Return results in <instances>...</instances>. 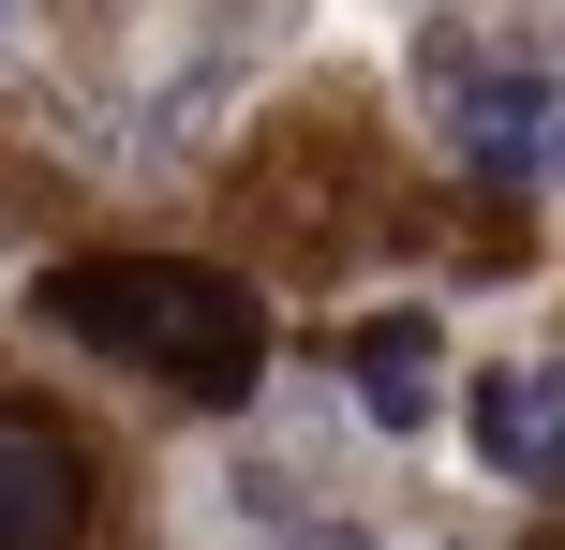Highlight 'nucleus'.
I'll return each instance as SVG.
<instances>
[{"instance_id":"nucleus-1","label":"nucleus","mask_w":565,"mask_h":550,"mask_svg":"<svg viewBox=\"0 0 565 550\" xmlns=\"http://www.w3.org/2000/svg\"><path fill=\"white\" fill-rule=\"evenodd\" d=\"M45 327L89 357H119V373L179 387V402H238V387L268 373V313L254 283H224V268L194 254H89L45 283Z\"/></svg>"},{"instance_id":"nucleus-2","label":"nucleus","mask_w":565,"mask_h":550,"mask_svg":"<svg viewBox=\"0 0 565 550\" xmlns=\"http://www.w3.org/2000/svg\"><path fill=\"white\" fill-rule=\"evenodd\" d=\"M89 536V462L60 417L0 402V550H75Z\"/></svg>"},{"instance_id":"nucleus-3","label":"nucleus","mask_w":565,"mask_h":550,"mask_svg":"<svg viewBox=\"0 0 565 550\" xmlns=\"http://www.w3.org/2000/svg\"><path fill=\"white\" fill-rule=\"evenodd\" d=\"M431 75L461 89V149H477V179H551V164H565V75H461V45H431Z\"/></svg>"},{"instance_id":"nucleus-4","label":"nucleus","mask_w":565,"mask_h":550,"mask_svg":"<svg viewBox=\"0 0 565 550\" xmlns=\"http://www.w3.org/2000/svg\"><path fill=\"white\" fill-rule=\"evenodd\" d=\"M461 432H477V462L507 476V492H565V373H551V357H521V373H477Z\"/></svg>"},{"instance_id":"nucleus-5","label":"nucleus","mask_w":565,"mask_h":550,"mask_svg":"<svg viewBox=\"0 0 565 550\" xmlns=\"http://www.w3.org/2000/svg\"><path fill=\"white\" fill-rule=\"evenodd\" d=\"M342 387H358L372 432H417V417L447 402V327L431 313H358L342 327Z\"/></svg>"},{"instance_id":"nucleus-6","label":"nucleus","mask_w":565,"mask_h":550,"mask_svg":"<svg viewBox=\"0 0 565 550\" xmlns=\"http://www.w3.org/2000/svg\"><path fill=\"white\" fill-rule=\"evenodd\" d=\"M268 521H282V550H372V536H342L328 506H282V492H268Z\"/></svg>"},{"instance_id":"nucleus-7","label":"nucleus","mask_w":565,"mask_h":550,"mask_svg":"<svg viewBox=\"0 0 565 550\" xmlns=\"http://www.w3.org/2000/svg\"><path fill=\"white\" fill-rule=\"evenodd\" d=\"M0 30H15V0H0Z\"/></svg>"}]
</instances>
